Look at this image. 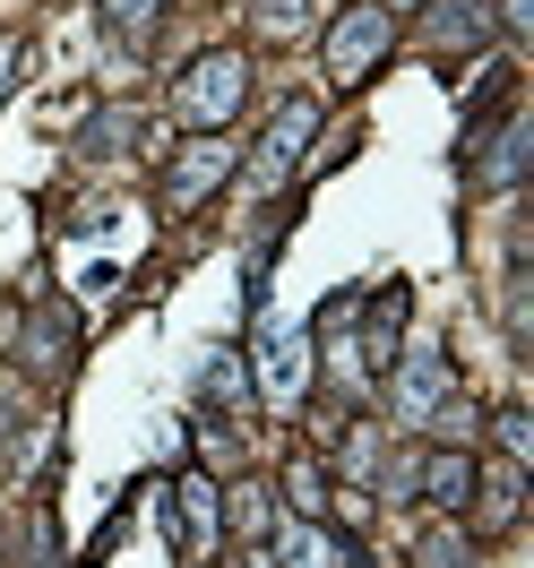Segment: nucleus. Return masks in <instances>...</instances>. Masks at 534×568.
Segmentation results:
<instances>
[{
    "label": "nucleus",
    "mask_w": 534,
    "mask_h": 568,
    "mask_svg": "<svg viewBox=\"0 0 534 568\" xmlns=\"http://www.w3.org/2000/svg\"><path fill=\"white\" fill-rule=\"evenodd\" d=\"M380 9H389V18H396V9H423V0H380Z\"/></svg>",
    "instance_id": "nucleus-20"
},
{
    "label": "nucleus",
    "mask_w": 534,
    "mask_h": 568,
    "mask_svg": "<svg viewBox=\"0 0 534 568\" xmlns=\"http://www.w3.org/2000/svg\"><path fill=\"white\" fill-rule=\"evenodd\" d=\"M18 61H27V36H0V95L18 87Z\"/></svg>",
    "instance_id": "nucleus-18"
},
{
    "label": "nucleus",
    "mask_w": 534,
    "mask_h": 568,
    "mask_svg": "<svg viewBox=\"0 0 534 568\" xmlns=\"http://www.w3.org/2000/svg\"><path fill=\"white\" fill-rule=\"evenodd\" d=\"M431 9H440V18H431V36H440V43H474V36H483V0H431Z\"/></svg>",
    "instance_id": "nucleus-13"
},
{
    "label": "nucleus",
    "mask_w": 534,
    "mask_h": 568,
    "mask_svg": "<svg viewBox=\"0 0 534 568\" xmlns=\"http://www.w3.org/2000/svg\"><path fill=\"white\" fill-rule=\"evenodd\" d=\"M345 560H354V542L328 534L320 517H302V526L276 534V568H345Z\"/></svg>",
    "instance_id": "nucleus-8"
},
{
    "label": "nucleus",
    "mask_w": 534,
    "mask_h": 568,
    "mask_svg": "<svg viewBox=\"0 0 534 568\" xmlns=\"http://www.w3.org/2000/svg\"><path fill=\"white\" fill-rule=\"evenodd\" d=\"M405 302H414V293H405V284H380V293H371V311H362V371H389L396 362V327H405Z\"/></svg>",
    "instance_id": "nucleus-6"
},
{
    "label": "nucleus",
    "mask_w": 534,
    "mask_h": 568,
    "mask_svg": "<svg viewBox=\"0 0 534 568\" xmlns=\"http://www.w3.org/2000/svg\"><path fill=\"white\" fill-rule=\"evenodd\" d=\"M242 95H250V61L224 43V52H199V61H190V78L173 87V112L190 121V130H208V139H215V130L242 112Z\"/></svg>",
    "instance_id": "nucleus-1"
},
{
    "label": "nucleus",
    "mask_w": 534,
    "mask_h": 568,
    "mask_svg": "<svg viewBox=\"0 0 534 568\" xmlns=\"http://www.w3.org/2000/svg\"><path fill=\"white\" fill-rule=\"evenodd\" d=\"M224 173H233V146H224V139H199V146H181V155H173V173H164V199L190 215Z\"/></svg>",
    "instance_id": "nucleus-5"
},
{
    "label": "nucleus",
    "mask_w": 534,
    "mask_h": 568,
    "mask_svg": "<svg viewBox=\"0 0 534 568\" xmlns=\"http://www.w3.org/2000/svg\"><path fill=\"white\" fill-rule=\"evenodd\" d=\"M474 483H483V465L465 457V448H431L423 457V499H440V508H465Z\"/></svg>",
    "instance_id": "nucleus-9"
},
{
    "label": "nucleus",
    "mask_w": 534,
    "mask_h": 568,
    "mask_svg": "<svg viewBox=\"0 0 534 568\" xmlns=\"http://www.w3.org/2000/svg\"><path fill=\"white\" fill-rule=\"evenodd\" d=\"M285 499L302 508V517H320V508H328V474H320V457H293V465H285Z\"/></svg>",
    "instance_id": "nucleus-12"
},
{
    "label": "nucleus",
    "mask_w": 534,
    "mask_h": 568,
    "mask_svg": "<svg viewBox=\"0 0 534 568\" xmlns=\"http://www.w3.org/2000/svg\"><path fill=\"white\" fill-rule=\"evenodd\" d=\"M208 396H224V405H242V396H250V388H242V371H233V354H215V362H208Z\"/></svg>",
    "instance_id": "nucleus-17"
},
{
    "label": "nucleus",
    "mask_w": 534,
    "mask_h": 568,
    "mask_svg": "<svg viewBox=\"0 0 534 568\" xmlns=\"http://www.w3.org/2000/svg\"><path fill=\"white\" fill-rule=\"evenodd\" d=\"M492 423H500V448H508V457L526 465V457H534V423L517 414V405H508V414H492Z\"/></svg>",
    "instance_id": "nucleus-16"
},
{
    "label": "nucleus",
    "mask_w": 534,
    "mask_h": 568,
    "mask_svg": "<svg viewBox=\"0 0 534 568\" xmlns=\"http://www.w3.org/2000/svg\"><path fill=\"white\" fill-rule=\"evenodd\" d=\"M27 362H36V371H70V311H52V320L27 336Z\"/></svg>",
    "instance_id": "nucleus-11"
},
{
    "label": "nucleus",
    "mask_w": 534,
    "mask_h": 568,
    "mask_svg": "<svg viewBox=\"0 0 534 568\" xmlns=\"http://www.w3.org/2000/svg\"><path fill=\"white\" fill-rule=\"evenodd\" d=\"M389 43H396V18L380 9V0H354V9L328 27V52H320V61H328L336 87H362V78L380 70V52H389Z\"/></svg>",
    "instance_id": "nucleus-2"
},
{
    "label": "nucleus",
    "mask_w": 534,
    "mask_h": 568,
    "mask_svg": "<svg viewBox=\"0 0 534 568\" xmlns=\"http://www.w3.org/2000/svg\"><path fill=\"white\" fill-rule=\"evenodd\" d=\"M250 9H259L268 27H293V18H302V0H250Z\"/></svg>",
    "instance_id": "nucleus-19"
},
{
    "label": "nucleus",
    "mask_w": 534,
    "mask_h": 568,
    "mask_svg": "<svg viewBox=\"0 0 534 568\" xmlns=\"http://www.w3.org/2000/svg\"><path fill=\"white\" fill-rule=\"evenodd\" d=\"M181 551H215V483H181Z\"/></svg>",
    "instance_id": "nucleus-10"
},
{
    "label": "nucleus",
    "mask_w": 534,
    "mask_h": 568,
    "mask_svg": "<svg viewBox=\"0 0 534 568\" xmlns=\"http://www.w3.org/2000/svg\"><path fill=\"white\" fill-rule=\"evenodd\" d=\"M423 568H474V542H465L457 526H440V534H423Z\"/></svg>",
    "instance_id": "nucleus-14"
},
{
    "label": "nucleus",
    "mask_w": 534,
    "mask_h": 568,
    "mask_svg": "<svg viewBox=\"0 0 534 568\" xmlns=\"http://www.w3.org/2000/svg\"><path fill=\"white\" fill-rule=\"evenodd\" d=\"M155 9H164V0H104V27H112V36H130V43H139L147 27H155Z\"/></svg>",
    "instance_id": "nucleus-15"
},
{
    "label": "nucleus",
    "mask_w": 534,
    "mask_h": 568,
    "mask_svg": "<svg viewBox=\"0 0 534 568\" xmlns=\"http://www.w3.org/2000/svg\"><path fill=\"white\" fill-rule=\"evenodd\" d=\"M449 396H457L449 354H440V345H414V354H405V371H396V423H431Z\"/></svg>",
    "instance_id": "nucleus-3"
},
{
    "label": "nucleus",
    "mask_w": 534,
    "mask_h": 568,
    "mask_svg": "<svg viewBox=\"0 0 534 568\" xmlns=\"http://www.w3.org/2000/svg\"><path fill=\"white\" fill-rule=\"evenodd\" d=\"M311 379V327H268L259 336V396L268 405H293Z\"/></svg>",
    "instance_id": "nucleus-4"
},
{
    "label": "nucleus",
    "mask_w": 534,
    "mask_h": 568,
    "mask_svg": "<svg viewBox=\"0 0 534 568\" xmlns=\"http://www.w3.org/2000/svg\"><path fill=\"white\" fill-rule=\"evenodd\" d=\"M311 130H320V104H311V95H293V104L276 112V130L259 139V181H285V173H293V155H302V139H311Z\"/></svg>",
    "instance_id": "nucleus-7"
}]
</instances>
